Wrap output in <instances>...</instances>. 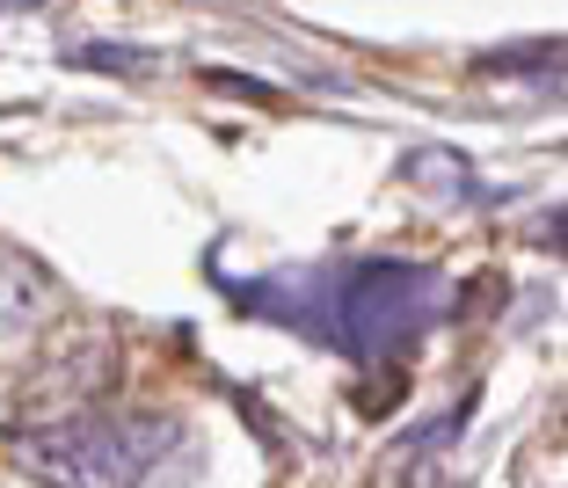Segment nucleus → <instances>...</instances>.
<instances>
[{
  "label": "nucleus",
  "instance_id": "nucleus-4",
  "mask_svg": "<svg viewBox=\"0 0 568 488\" xmlns=\"http://www.w3.org/2000/svg\"><path fill=\"white\" fill-rule=\"evenodd\" d=\"M561 430H568V408H561Z\"/></svg>",
  "mask_w": 568,
  "mask_h": 488
},
{
  "label": "nucleus",
  "instance_id": "nucleus-3",
  "mask_svg": "<svg viewBox=\"0 0 568 488\" xmlns=\"http://www.w3.org/2000/svg\"><path fill=\"white\" fill-rule=\"evenodd\" d=\"M44 306H51L44 270H37L30 255L0 248V343H22L37 321H44Z\"/></svg>",
  "mask_w": 568,
  "mask_h": 488
},
{
  "label": "nucleus",
  "instance_id": "nucleus-1",
  "mask_svg": "<svg viewBox=\"0 0 568 488\" xmlns=\"http://www.w3.org/2000/svg\"><path fill=\"white\" fill-rule=\"evenodd\" d=\"M175 445L168 416H124V408H88L51 430H22V467L51 488H132L146 467Z\"/></svg>",
  "mask_w": 568,
  "mask_h": 488
},
{
  "label": "nucleus",
  "instance_id": "nucleus-2",
  "mask_svg": "<svg viewBox=\"0 0 568 488\" xmlns=\"http://www.w3.org/2000/svg\"><path fill=\"white\" fill-rule=\"evenodd\" d=\"M110 379H118L110 336H67L30 365V379H22L16 401H22V416H30V430H51V423L88 416V408L110 394Z\"/></svg>",
  "mask_w": 568,
  "mask_h": 488
}]
</instances>
